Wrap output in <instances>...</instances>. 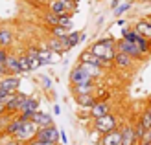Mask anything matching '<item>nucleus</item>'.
Returning <instances> with one entry per match:
<instances>
[{
	"mask_svg": "<svg viewBox=\"0 0 151 145\" xmlns=\"http://www.w3.org/2000/svg\"><path fill=\"white\" fill-rule=\"evenodd\" d=\"M79 64H81L83 70H85L90 77H94V79H98V77L103 75V68L101 66H96V64H90V63H79Z\"/></svg>",
	"mask_w": 151,
	"mask_h": 145,
	"instance_id": "nucleus-22",
	"label": "nucleus"
},
{
	"mask_svg": "<svg viewBox=\"0 0 151 145\" xmlns=\"http://www.w3.org/2000/svg\"><path fill=\"white\" fill-rule=\"evenodd\" d=\"M19 63H20V68H22V72H24V74L33 72V70H32V64H29V59H28L26 53H20V55H19Z\"/></svg>",
	"mask_w": 151,
	"mask_h": 145,
	"instance_id": "nucleus-28",
	"label": "nucleus"
},
{
	"mask_svg": "<svg viewBox=\"0 0 151 145\" xmlns=\"http://www.w3.org/2000/svg\"><path fill=\"white\" fill-rule=\"evenodd\" d=\"M48 31L52 37H59V39H65L68 35V29L63 28V26H48Z\"/></svg>",
	"mask_w": 151,
	"mask_h": 145,
	"instance_id": "nucleus-23",
	"label": "nucleus"
},
{
	"mask_svg": "<svg viewBox=\"0 0 151 145\" xmlns=\"http://www.w3.org/2000/svg\"><path fill=\"white\" fill-rule=\"evenodd\" d=\"M147 6H149V7H151V2H149V4H147Z\"/></svg>",
	"mask_w": 151,
	"mask_h": 145,
	"instance_id": "nucleus-44",
	"label": "nucleus"
},
{
	"mask_svg": "<svg viewBox=\"0 0 151 145\" xmlns=\"http://www.w3.org/2000/svg\"><path fill=\"white\" fill-rule=\"evenodd\" d=\"M19 145H28V143L26 141H19Z\"/></svg>",
	"mask_w": 151,
	"mask_h": 145,
	"instance_id": "nucleus-42",
	"label": "nucleus"
},
{
	"mask_svg": "<svg viewBox=\"0 0 151 145\" xmlns=\"http://www.w3.org/2000/svg\"><path fill=\"white\" fill-rule=\"evenodd\" d=\"M109 112H111V103L105 101V99H98V103L88 110V116L92 119H96V118H101V116H105V114H109Z\"/></svg>",
	"mask_w": 151,
	"mask_h": 145,
	"instance_id": "nucleus-12",
	"label": "nucleus"
},
{
	"mask_svg": "<svg viewBox=\"0 0 151 145\" xmlns=\"http://www.w3.org/2000/svg\"><path fill=\"white\" fill-rule=\"evenodd\" d=\"M44 46H46L48 50H52V51L59 53V55H63V53H66V51L72 50L68 46V42H66V37H65V39H59V37H50Z\"/></svg>",
	"mask_w": 151,
	"mask_h": 145,
	"instance_id": "nucleus-7",
	"label": "nucleus"
},
{
	"mask_svg": "<svg viewBox=\"0 0 151 145\" xmlns=\"http://www.w3.org/2000/svg\"><path fill=\"white\" fill-rule=\"evenodd\" d=\"M37 131H39V125L35 123L33 119H28V121H24L22 123V127H20V131L13 136L15 140H19V141H29V140H33L35 136H37Z\"/></svg>",
	"mask_w": 151,
	"mask_h": 145,
	"instance_id": "nucleus-4",
	"label": "nucleus"
},
{
	"mask_svg": "<svg viewBox=\"0 0 151 145\" xmlns=\"http://www.w3.org/2000/svg\"><path fill=\"white\" fill-rule=\"evenodd\" d=\"M20 86V77L19 75H4V77H0V90H4V92L7 94H13V92H17Z\"/></svg>",
	"mask_w": 151,
	"mask_h": 145,
	"instance_id": "nucleus-6",
	"label": "nucleus"
},
{
	"mask_svg": "<svg viewBox=\"0 0 151 145\" xmlns=\"http://www.w3.org/2000/svg\"><path fill=\"white\" fill-rule=\"evenodd\" d=\"M68 79H70V85H78V83L92 81L94 77H90V75L81 68V64L78 63V66H74V68H72V72H70V75H68Z\"/></svg>",
	"mask_w": 151,
	"mask_h": 145,
	"instance_id": "nucleus-11",
	"label": "nucleus"
},
{
	"mask_svg": "<svg viewBox=\"0 0 151 145\" xmlns=\"http://www.w3.org/2000/svg\"><path fill=\"white\" fill-rule=\"evenodd\" d=\"M66 42H68V46L74 48V46H78V44L81 42V33L79 31H68V35H66Z\"/></svg>",
	"mask_w": 151,
	"mask_h": 145,
	"instance_id": "nucleus-25",
	"label": "nucleus"
},
{
	"mask_svg": "<svg viewBox=\"0 0 151 145\" xmlns=\"http://www.w3.org/2000/svg\"><path fill=\"white\" fill-rule=\"evenodd\" d=\"M61 141H63V143H66V141H68V138H66V134H65L63 131H61Z\"/></svg>",
	"mask_w": 151,
	"mask_h": 145,
	"instance_id": "nucleus-38",
	"label": "nucleus"
},
{
	"mask_svg": "<svg viewBox=\"0 0 151 145\" xmlns=\"http://www.w3.org/2000/svg\"><path fill=\"white\" fill-rule=\"evenodd\" d=\"M59 26H63V28L68 29V31H72V28H74V24H72V15H63V17H59Z\"/></svg>",
	"mask_w": 151,
	"mask_h": 145,
	"instance_id": "nucleus-29",
	"label": "nucleus"
},
{
	"mask_svg": "<svg viewBox=\"0 0 151 145\" xmlns=\"http://www.w3.org/2000/svg\"><path fill=\"white\" fill-rule=\"evenodd\" d=\"M98 145H122V131H120V127L107 134H103Z\"/></svg>",
	"mask_w": 151,
	"mask_h": 145,
	"instance_id": "nucleus-13",
	"label": "nucleus"
},
{
	"mask_svg": "<svg viewBox=\"0 0 151 145\" xmlns=\"http://www.w3.org/2000/svg\"><path fill=\"white\" fill-rule=\"evenodd\" d=\"M54 114H55V116H57V114H61V106H59V105L54 106Z\"/></svg>",
	"mask_w": 151,
	"mask_h": 145,
	"instance_id": "nucleus-37",
	"label": "nucleus"
},
{
	"mask_svg": "<svg viewBox=\"0 0 151 145\" xmlns=\"http://www.w3.org/2000/svg\"><path fill=\"white\" fill-rule=\"evenodd\" d=\"M134 63H137V61H134L131 55H127V53L116 50L114 61H112V64H114L116 68H120V70H131V68L134 66Z\"/></svg>",
	"mask_w": 151,
	"mask_h": 145,
	"instance_id": "nucleus-9",
	"label": "nucleus"
},
{
	"mask_svg": "<svg viewBox=\"0 0 151 145\" xmlns=\"http://www.w3.org/2000/svg\"><path fill=\"white\" fill-rule=\"evenodd\" d=\"M134 134H137L138 141H142V140H144V136L147 134V129L144 127V123H142L140 119H137V123H134Z\"/></svg>",
	"mask_w": 151,
	"mask_h": 145,
	"instance_id": "nucleus-27",
	"label": "nucleus"
},
{
	"mask_svg": "<svg viewBox=\"0 0 151 145\" xmlns=\"http://www.w3.org/2000/svg\"><path fill=\"white\" fill-rule=\"evenodd\" d=\"M7 96H9V94H7V92H4V90H0V103H6V99H7Z\"/></svg>",
	"mask_w": 151,
	"mask_h": 145,
	"instance_id": "nucleus-34",
	"label": "nucleus"
},
{
	"mask_svg": "<svg viewBox=\"0 0 151 145\" xmlns=\"http://www.w3.org/2000/svg\"><path fill=\"white\" fill-rule=\"evenodd\" d=\"M28 145H54V143H48V141H42L39 138H33V140H29Z\"/></svg>",
	"mask_w": 151,
	"mask_h": 145,
	"instance_id": "nucleus-32",
	"label": "nucleus"
},
{
	"mask_svg": "<svg viewBox=\"0 0 151 145\" xmlns=\"http://www.w3.org/2000/svg\"><path fill=\"white\" fill-rule=\"evenodd\" d=\"M120 4H122V0H112V2H111V7H112V9H116Z\"/></svg>",
	"mask_w": 151,
	"mask_h": 145,
	"instance_id": "nucleus-35",
	"label": "nucleus"
},
{
	"mask_svg": "<svg viewBox=\"0 0 151 145\" xmlns=\"http://www.w3.org/2000/svg\"><path fill=\"white\" fill-rule=\"evenodd\" d=\"M26 2L33 4V6H37V7H41V6H48V0H26Z\"/></svg>",
	"mask_w": 151,
	"mask_h": 145,
	"instance_id": "nucleus-33",
	"label": "nucleus"
},
{
	"mask_svg": "<svg viewBox=\"0 0 151 145\" xmlns=\"http://www.w3.org/2000/svg\"><path fill=\"white\" fill-rule=\"evenodd\" d=\"M39 59H41L42 64H55L59 61V53L48 50L46 46H42V48H39Z\"/></svg>",
	"mask_w": 151,
	"mask_h": 145,
	"instance_id": "nucleus-16",
	"label": "nucleus"
},
{
	"mask_svg": "<svg viewBox=\"0 0 151 145\" xmlns=\"http://www.w3.org/2000/svg\"><path fill=\"white\" fill-rule=\"evenodd\" d=\"M4 114H7V112H6V105L0 103V116H4Z\"/></svg>",
	"mask_w": 151,
	"mask_h": 145,
	"instance_id": "nucleus-36",
	"label": "nucleus"
},
{
	"mask_svg": "<svg viewBox=\"0 0 151 145\" xmlns=\"http://www.w3.org/2000/svg\"><path fill=\"white\" fill-rule=\"evenodd\" d=\"M15 42L13 29L9 26H0V48H11Z\"/></svg>",
	"mask_w": 151,
	"mask_h": 145,
	"instance_id": "nucleus-15",
	"label": "nucleus"
},
{
	"mask_svg": "<svg viewBox=\"0 0 151 145\" xmlns=\"http://www.w3.org/2000/svg\"><path fill=\"white\" fill-rule=\"evenodd\" d=\"M76 103H78L81 109H87L90 110L92 106L98 103V97L94 94H81V96H76Z\"/></svg>",
	"mask_w": 151,
	"mask_h": 145,
	"instance_id": "nucleus-17",
	"label": "nucleus"
},
{
	"mask_svg": "<svg viewBox=\"0 0 151 145\" xmlns=\"http://www.w3.org/2000/svg\"><path fill=\"white\" fill-rule=\"evenodd\" d=\"M42 20L46 22V26H59V15L52 13L50 9L46 13H42Z\"/></svg>",
	"mask_w": 151,
	"mask_h": 145,
	"instance_id": "nucleus-24",
	"label": "nucleus"
},
{
	"mask_svg": "<svg viewBox=\"0 0 151 145\" xmlns=\"http://www.w3.org/2000/svg\"><path fill=\"white\" fill-rule=\"evenodd\" d=\"M138 2H140V4H149L151 0H138Z\"/></svg>",
	"mask_w": 151,
	"mask_h": 145,
	"instance_id": "nucleus-41",
	"label": "nucleus"
},
{
	"mask_svg": "<svg viewBox=\"0 0 151 145\" xmlns=\"http://www.w3.org/2000/svg\"><path fill=\"white\" fill-rule=\"evenodd\" d=\"M6 66H7V70H9V74H13V75L24 74V72H22V68H20V63H19V55H15V53H9V55H7Z\"/></svg>",
	"mask_w": 151,
	"mask_h": 145,
	"instance_id": "nucleus-18",
	"label": "nucleus"
},
{
	"mask_svg": "<svg viewBox=\"0 0 151 145\" xmlns=\"http://www.w3.org/2000/svg\"><path fill=\"white\" fill-rule=\"evenodd\" d=\"M116 50L127 53V55H131L134 61H146V53L138 48V44H137V42L127 41V39H124V37L116 41Z\"/></svg>",
	"mask_w": 151,
	"mask_h": 145,
	"instance_id": "nucleus-3",
	"label": "nucleus"
},
{
	"mask_svg": "<svg viewBox=\"0 0 151 145\" xmlns=\"http://www.w3.org/2000/svg\"><path fill=\"white\" fill-rule=\"evenodd\" d=\"M138 119L142 121V123H144V127H146V129H149V127H151V103L146 106V110L140 114V118H138Z\"/></svg>",
	"mask_w": 151,
	"mask_h": 145,
	"instance_id": "nucleus-26",
	"label": "nucleus"
},
{
	"mask_svg": "<svg viewBox=\"0 0 151 145\" xmlns=\"http://www.w3.org/2000/svg\"><path fill=\"white\" fill-rule=\"evenodd\" d=\"M39 81H41L42 88H46V90H52V86H54V83H52V79L48 75H39Z\"/></svg>",
	"mask_w": 151,
	"mask_h": 145,
	"instance_id": "nucleus-31",
	"label": "nucleus"
},
{
	"mask_svg": "<svg viewBox=\"0 0 151 145\" xmlns=\"http://www.w3.org/2000/svg\"><path fill=\"white\" fill-rule=\"evenodd\" d=\"M131 2H122V4H120L118 7H116V9H114V15H116V17H120V15H124L125 11H129L131 9Z\"/></svg>",
	"mask_w": 151,
	"mask_h": 145,
	"instance_id": "nucleus-30",
	"label": "nucleus"
},
{
	"mask_svg": "<svg viewBox=\"0 0 151 145\" xmlns=\"http://www.w3.org/2000/svg\"><path fill=\"white\" fill-rule=\"evenodd\" d=\"M33 121L39 127H48V125H54V118L50 116L48 112H41V110H37L35 114H33V118H32Z\"/></svg>",
	"mask_w": 151,
	"mask_h": 145,
	"instance_id": "nucleus-20",
	"label": "nucleus"
},
{
	"mask_svg": "<svg viewBox=\"0 0 151 145\" xmlns=\"http://www.w3.org/2000/svg\"><path fill=\"white\" fill-rule=\"evenodd\" d=\"M76 2H79V0H76Z\"/></svg>",
	"mask_w": 151,
	"mask_h": 145,
	"instance_id": "nucleus-45",
	"label": "nucleus"
},
{
	"mask_svg": "<svg viewBox=\"0 0 151 145\" xmlns=\"http://www.w3.org/2000/svg\"><path fill=\"white\" fill-rule=\"evenodd\" d=\"M133 28L137 29L138 33H142L144 37L151 39V19H149V17H147V19H140V20H137Z\"/></svg>",
	"mask_w": 151,
	"mask_h": 145,
	"instance_id": "nucleus-19",
	"label": "nucleus"
},
{
	"mask_svg": "<svg viewBox=\"0 0 151 145\" xmlns=\"http://www.w3.org/2000/svg\"><path fill=\"white\" fill-rule=\"evenodd\" d=\"M120 131H122V145H138V138L134 134V123L120 125Z\"/></svg>",
	"mask_w": 151,
	"mask_h": 145,
	"instance_id": "nucleus-8",
	"label": "nucleus"
},
{
	"mask_svg": "<svg viewBox=\"0 0 151 145\" xmlns=\"http://www.w3.org/2000/svg\"><path fill=\"white\" fill-rule=\"evenodd\" d=\"M54 145H61V143H59V141H57V143H54Z\"/></svg>",
	"mask_w": 151,
	"mask_h": 145,
	"instance_id": "nucleus-43",
	"label": "nucleus"
},
{
	"mask_svg": "<svg viewBox=\"0 0 151 145\" xmlns=\"http://www.w3.org/2000/svg\"><path fill=\"white\" fill-rule=\"evenodd\" d=\"M26 55H28V59H29L32 70H37L39 66H42L41 59H39V48H37V46H29V48L26 50Z\"/></svg>",
	"mask_w": 151,
	"mask_h": 145,
	"instance_id": "nucleus-21",
	"label": "nucleus"
},
{
	"mask_svg": "<svg viewBox=\"0 0 151 145\" xmlns=\"http://www.w3.org/2000/svg\"><path fill=\"white\" fill-rule=\"evenodd\" d=\"M138 145H151V141H147V140H142V141H138Z\"/></svg>",
	"mask_w": 151,
	"mask_h": 145,
	"instance_id": "nucleus-40",
	"label": "nucleus"
},
{
	"mask_svg": "<svg viewBox=\"0 0 151 145\" xmlns=\"http://www.w3.org/2000/svg\"><path fill=\"white\" fill-rule=\"evenodd\" d=\"M94 90H96V79H92V81H85V83H78V85H72V92H74V96L94 94Z\"/></svg>",
	"mask_w": 151,
	"mask_h": 145,
	"instance_id": "nucleus-14",
	"label": "nucleus"
},
{
	"mask_svg": "<svg viewBox=\"0 0 151 145\" xmlns=\"http://www.w3.org/2000/svg\"><path fill=\"white\" fill-rule=\"evenodd\" d=\"M116 26H125V20H124V19H118V22H116Z\"/></svg>",
	"mask_w": 151,
	"mask_h": 145,
	"instance_id": "nucleus-39",
	"label": "nucleus"
},
{
	"mask_svg": "<svg viewBox=\"0 0 151 145\" xmlns=\"http://www.w3.org/2000/svg\"><path fill=\"white\" fill-rule=\"evenodd\" d=\"M35 138H39L42 141H48V143H57L59 140H61V131L55 127V123L48 125V127H39Z\"/></svg>",
	"mask_w": 151,
	"mask_h": 145,
	"instance_id": "nucleus-5",
	"label": "nucleus"
},
{
	"mask_svg": "<svg viewBox=\"0 0 151 145\" xmlns=\"http://www.w3.org/2000/svg\"><path fill=\"white\" fill-rule=\"evenodd\" d=\"M149 19H151V15H149Z\"/></svg>",
	"mask_w": 151,
	"mask_h": 145,
	"instance_id": "nucleus-46",
	"label": "nucleus"
},
{
	"mask_svg": "<svg viewBox=\"0 0 151 145\" xmlns=\"http://www.w3.org/2000/svg\"><path fill=\"white\" fill-rule=\"evenodd\" d=\"M79 63H90V64H96V66H101V68H109V66H112V63L103 61L101 57H98L96 53H92L90 50H85V51L79 55Z\"/></svg>",
	"mask_w": 151,
	"mask_h": 145,
	"instance_id": "nucleus-10",
	"label": "nucleus"
},
{
	"mask_svg": "<svg viewBox=\"0 0 151 145\" xmlns=\"http://www.w3.org/2000/svg\"><path fill=\"white\" fill-rule=\"evenodd\" d=\"M118 127H120L118 118L112 112L105 114V116H101V118L92 119V129H94V131H98L101 136L107 134V132H111V131H114V129H118Z\"/></svg>",
	"mask_w": 151,
	"mask_h": 145,
	"instance_id": "nucleus-2",
	"label": "nucleus"
},
{
	"mask_svg": "<svg viewBox=\"0 0 151 145\" xmlns=\"http://www.w3.org/2000/svg\"><path fill=\"white\" fill-rule=\"evenodd\" d=\"M88 50L92 53H96L98 57H101L103 61L112 63V61H114V55H116V41L112 39V37H103V39L96 41L94 44H90Z\"/></svg>",
	"mask_w": 151,
	"mask_h": 145,
	"instance_id": "nucleus-1",
	"label": "nucleus"
}]
</instances>
